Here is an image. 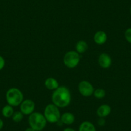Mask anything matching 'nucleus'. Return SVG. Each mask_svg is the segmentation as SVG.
Here are the masks:
<instances>
[{
  "label": "nucleus",
  "instance_id": "nucleus-17",
  "mask_svg": "<svg viewBox=\"0 0 131 131\" xmlns=\"http://www.w3.org/2000/svg\"><path fill=\"white\" fill-rule=\"evenodd\" d=\"M23 115L24 114L21 111L14 112L12 116V120L16 123H19L22 121L23 118Z\"/></svg>",
  "mask_w": 131,
  "mask_h": 131
},
{
  "label": "nucleus",
  "instance_id": "nucleus-21",
  "mask_svg": "<svg viewBox=\"0 0 131 131\" xmlns=\"http://www.w3.org/2000/svg\"><path fill=\"white\" fill-rule=\"evenodd\" d=\"M63 131H76L72 128H66Z\"/></svg>",
  "mask_w": 131,
  "mask_h": 131
},
{
  "label": "nucleus",
  "instance_id": "nucleus-6",
  "mask_svg": "<svg viewBox=\"0 0 131 131\" xmlns=\"http://www.w3.org/2000/svg\"><path fill=\"white\" fill-rule=\"evenodd\" d=\"M79 91L83 96L89 97L93 94L94 93V88L93 85L89 82L86 80H82L79 84Z\"/></svg>",
  "mask_w": 131,
  "mask_h": 131
},
{
  "label": "nucleus",
  "instance_id": "nucleus-10",
  "mask_svg": "<svg viewBox=\"0 0 131 131\" xmlns=\"http://www.w3.org/2000/svg\"><path fill=\"white\" fill-rule=\"evenodd\" d=\"M111 112V108L109 105H107V104L100 105L96 111L97 115L100 118H105L108 116L110 114Z\"/></svg>",
  "mask_w": 131,
  "mask_h": 131
},
{
  "label": "nucleus",
  "instance_id": "nucleus-7",
  "mask_svg": "<svg viewBox=\"0 0 131 131\" xmlns=\"http://www.w3.org/2000/svg\"><path fill=\"white\" fill-rule=\"evenodd\" d=\"M35 107L34 102L30 99H26L22 102L20 105V109L21 113L25 115H30L34 112Z\"/></svg>",
  "mask_w": 131,
  "mask_h": 131
},
{
  "label": "nucleus",
  "instance_id": "nucleus-8",
  "mask_svg": "<svg viewBox=\"0 0 131 131\" xmlns=\"http://www.w3.org/2000/svg\"><path fill=\"white\" fill-rule=\"evenodd\" d=\"M98 64L102 68H109L112 64L111 57L110 55L105 53L100 54L98 57Z\"/></svg>",
  "mask_w": 131,
  "mask_h": 131
},
{
  "label": "nucleus",
  "instance_id": "nucleus-20",
  "mask_svg": "<svg viewBox=\"0 0 131 131\" xmlns=\"http://www.w3.org/2000/svg\"><path fill=\"white\" fill-rule=\"evenodd\" d=\"M98 124L100 126H104L105 124V120L104 118H100L98 120Z\"/></svg>",
  "mask_w": 131,
  "mask_h": 131
},
{
  "label": "nucleus",
  "instance_id": "nucleus-2",
  "mask_svg": "<svg viewBox=\"0 0 131 131\" xmlns=\"http://www.w3.org/2000/svg\"><path fill=\"white\" fill-rule=\"evenodd\" d=\"M28 123L30 127L36 131H41L46 125V121L44 114L39 112H34L28 118Z\"/></svg>",
  "mask_w": 131,
  "mask_h": 131
},
{
  "label": "nucleus",
  "instance_id": "nucleus-19",
  "mask_svg": "<svg viewBox=\"0 0 131 131\" xmlns=\"http://www.w3.org/2000/svg\"><path fill=\"white\" fill-rule=\"evenodd\" d=\"M5 64V59H3V57L0 56V70H2V69L4 68Z\"/></svg>",
  "mask_w": 131,
  "mask_h": 131
},
{
  "label": "nucleus",
  "instance_id": "nucleus-9",
  "mask_svg": "<svg viewBox=\"0 0 131 131\" xmlns=\"http://www.w3.org/2000/svg\"><path fill=\"white\" fill-rule=\"evenodd\" d=\"M107 40V34L104 31H98L94 36V41L98 45H104Z\"/></svg>",
  "mask_w": 131,
  "mask_h": 131
},
{
  "label": "nucleus",
  "instance_id": "nucleus-18",
  "mask_svg": "<svg viewBox=\"0 0 131 131\" xmlns=\"http://www.w3.org/2000/svg\"><path fill=\"white\" fill-rule=\"evenodd\" d=\"M125 38L127 41L131 44V28L127 29L125 31Z\"/></svg>",
  "mask_w": 131,
  "mask_h": 131
},
{
  "label": "nucleus",
  "instance_id": "nucleus-23",
  "mask_svg": "<svg viewBox=\"0 0 131 131\" xmlns=\"http://www.w3.org/2000/svg\"><path fill=\"white\" fill-rule=\"evenodd\" d=\"M25 131H36V130L33 129L32 128H31V127H29V128H26V129L25 130Z\"/></svg>",
  "mask_w": 131,
  "mask_h": 131
},
{
  "label": "nucleus",
  "instance_id": "nucleus-24",
  "mask_svg": "<svg viewBox=\"0 0 131 131\" xmlns=\"http://www.w3.org/2000/svg\"><path fill=\"white\" fill-rule=\"evenodd\" d=\"M130 15H131V6H130Z\"/></svg>",
  "mask_w": 131,
  "mask_h": 131
},
{
  "label": "nucleus",
  "instance_id": "nucleus-12",
  "mask_svg": "<svg viewBox=\"0 0 131 131\" xmlns=\"http://www.w3.org/2000/svg\"><path fill=\"white\" fill-rule=\"evenodd\" d=\"M45 85L49 90H55L59 87V82L55 79L52 77L48 78L45 82Z\"/></svg>",
  "mask_w": 131,
  "mask_h": 131
},
{
  "label": "nucleus",
  "instance_id": "nucleus-4",
  "mask_svg": "<svg viewBox=\"0 0 131 131\" xmlns=\"http://www.w3.org/2000/svg\"><path fill=\"white\" fill-rule=\"evenodd\" d=\"M43 114L46 121L51 123H57L60 119L61 116L59 108L53 104H50L46 105Z\"/></svg>",
  "mask_w": 131,
  "mask_h": 131
},
{
  "label": "nucleus",
  "instance_id": "nucleus-13",
  "mask_svg": "<svg viewBox=\"0 0 131 131\" xmlns=\"http://www.w3.org/2000/svg\"><path fill=\"white\" fill-rule=\"evenodd\" d=\"M79 131H96V130L93 123L89 121H85L80 125Z\"/></svg>",
  "mask_w": 131,
  "mask_h": 131
},
{
  "label": "nucleus",
  "instance_id": "nucleus-3",
  "mask_svg": "<svg viewBox=\"0 0 131 131\" xmlns=\"http://www.w3.org/2000/svg\"><path fill=\"white\" fill-rule=\"evenodd\" d=\"M6 99L8 105L12 107H17L21 105L23 101V94L18 88H10L6 93Z\"/></svg>",
  "mask_w": 131,
  "mask_h": 131
},
{
  "label": "nucleus",
  "instance_id": "nucleus-16",
  "mask_svg": "<svg viewBox=\"0 0 131 131\" xmlns=\"http://www.w3.org/2000/svg\"><path fill=\"white\" fill-rule=\"evenodd\" d=\"M94 97L98 99H102L106 95V92L104 90V89H102V88H98V89H95L94 91V93H93Z\"/></svg>",
  "mask_w": 131,
  "mask_h": 131
},
{
  "label": "nucleus",
  "instance_id": "nucleus-15",
  "mask_svg": "<svg viewBox=\"0 0 131 131\" xmlns=\"http://www.w3.org/2000/svg\"><path fill=\"white\" fill-rule=\"evenodd\" d=\"M2 114H3V116L5 118H10V117L12 116L13 115L14 113V109H13V107L11 106L10 105H7L4 107L2 109Z\"/></svg>",
  "mask_w": 131,
  "mask_h": 131
},
{
  "label": "nucleus",
  "instance_id": "nucleus-1",
  "mask_svg": "<svg viewBox=\"0 0 131 131\" xmlns=\"http://www.w3.org/2000/svg\"><path fill=\"white\" fill-rule=\"evenodd\" d=\"M51 99L53 104L59 108H65L71 103V93L66 87L59 86L54 90Z\"/></svg>",
  "mask_w": 131,
  "mask_h": 131
},
{
  "label": "nucleus",
  "instance_id": "nucleus-5",
  "mask_svg": "<svg viewBox=\"0 0 131 131\" xmlns=\"http://www.w3.org/2000/svg\"><path fill=\"white\" fill-rule=\"evenodd\" d=\"M80 57L76 51H70L65 54L63 59L64 65L68 68H75L80 62Z\"/></svg>",
  "mask_w": 131,
  "mask_h": 131
},
{
  "label": "nucleus",
  "instance_id": "nucleus-14",
  "mask_svg": "<svg viewBox=\"0 0 131 131\" xmlns=\"http://www.w3.org/2000/svg\"><path fill=\"white\" fill-rule=\"evenodd\" d=\"M88 45L85 41H79L77 42L76 45H75V49H76V51L79 54H82L85 53V51L88 50Z\"/></svg>",
  "mask_w": 131,
  "mask_h": 131
},
{
  "label": "nucleus",
  "instance_id": "nucleus-11",
  "mask_svg": "<svg viewBox=\"0 0 131 131\" xmlns=\"http://www.w3.org/2000/svg\"><path fill=\"white\" fill-rule=\"evenodd\" d=\"M60 121L63 124L66 125H71L75 122V117L73 114L70 112L65 113L60 116Z\"/></svg>",
  "mask_w": 131,
  "mask_h": 131
},
{
  "label": "nucleus",
  "instance_id": "nucleus-22",
  "mask_svg": "<svg viewBox=\"0 0 131 131\" xmlns=\"http://www.w3.org/2000/svg\"><path fill=\"white\" fill-rule=\"evenodd\" d=\"M3 127V122L2 119H0V130H2V128Z\"/></svg>",
  "mask_w": 131,
  "mask_h": 131
}]
</instances>
